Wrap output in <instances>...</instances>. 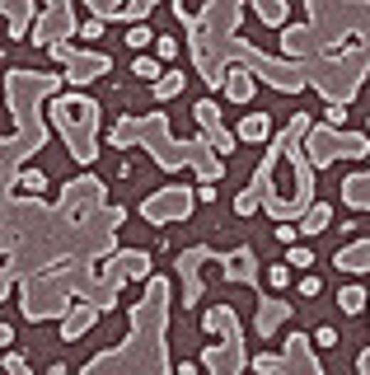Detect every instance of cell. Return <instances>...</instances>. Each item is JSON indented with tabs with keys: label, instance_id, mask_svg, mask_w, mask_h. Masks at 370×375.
I'll return each mask as SVG.
<instances>
[{
	"label": "cell",
	"instance_id": "cell-6",
	"mask_svg": "<svg viewBox=\"0 0 370 375\" xmlns=\"http://www.w3.org/2000/svg\"><path fill=\"white\" fill-rule=\"evenodd\" d=\"M291 366L319 375V356L310 352V338H305V333H291V338H286V371H291Z\"/></svg>",
	"mask_w": 370,
	"mask_h": 375
},
{
	"label": "cell",
	"instance_id": "cell-31",
	"mask_svg": "<svg viewBox=\"0 0 370 375\" xmlns=\"http://www.w3.org/2000/svg\"><path fill=\"white\" fill-rule=\"evenodd\" d=\"M47 47H52L56 61H70V57H75V47H70V43H47Z\"/></svg>",
	"mask_w": 370,
	"mask_h": 375
},
{
	"label": "cell",
	"instance_id": "cell-25",
	"mask_svg": "<svg viewBox=\"0 0 370 375\" xmlns=\"http://www.w3.org/2000/svg\"><path fill=\"white\" fill-rule=\"evenodd\" d=\"M150 10H155V0H132V5H122L117 19H141V14H150Z\"/></svg>",
	"mask_w": 370,
	"mask_h": 375
},
{
	"label": "cell",
	"instance_id": "cell-36",
	"mask_svg": "<svg viewBox=\"0 0 370 375\" xmlns=\"http://www.w3.org/2000/svg\"><path fill=\"white\" fill-rule=\"evenodd\" d=\"M356 371H366V375H370V347H366V352L356 356Z\"/></svg>",
	"mask_w": 370,
	"mask_h": 375
},
{
	"label": "cell",
	"instance_id": "cell-4",
	"mask_svg": "<svg viewBox=\"0 0 370 375\" xmlns=\"http://www.w3.org/2000/svg\"><path fill=\"white\" fill-rule=\"evenodd\" d=\"M188 206H192V197H188V188H183V193H164V197H155V202H146L141 211H146L150 221H169V216H188Z\"/></svg>",
	"mask_w": 370,
	"mask_h": 375
},
{
	"label": "cell",
	"instance_id": "cell-22",
	"mask_svg": "<svg viewBox=\"0 0 370 375\" xmlns=\"http://www.w3.org/2000/svg\"><path fill=\"white\" fill-rule=\"evenodd\" d=\"M155 38H159V33H150L146 23H136L132 33H127V47H136V52H141V47H146V43H155Z\"/></svg>",
	"mask_w": 370,
	"mask_h": 375
},
{
	"label": "cell",
	"instance_id": "cell-11",
	"mask_svg": "<svg viewBox=\"0 0 370 375\" xmlns=\"http://www.w3.org/2000/svg\"><path fill=\"white\" fill-rule=\"evenodd\" d=\"M286 315H291V310L281 305V300H258V338H268V333L277 329Z\"/></svg>",
	"mask_w": 370,
	"mask_h": 375
},
{
	"label": "cell",
	"instance_id": "cell-26",
	"mask_svg": "<svg viewBox=\"0 0 370 375\" xmlns=\"http://www.w3.org/2000/svg\"><path fill=\"white\" fill-rule=\"evenodd\" d=\"M132 75H141V80H159V66L150 57H136L132 61Z\"/></svg>",
	"mask_w": 370,
	"mask_h": 375
},
{
	"label": "cell",
	"instance_id": "cell-12",
	"mask_svg": "<svg viewBox=\"0 0 370 375\" xmlns=\"http://www.w3.org/2000/svg\"><path fill=\"white\" fill-rule=\"evenodd\" d=\"M225 94L235 103H248L253 99V75L248 70H225Z\"/></svg>",
	"mask_w": 370,
	"mask_h": 375
},
{
	"label": "cell",
	"instance_id": "cell-1",
	"mask_svg": "<svg viewBox=\"0 0 370 375\" xmlns=\"http://www.w3.org/2000/svg\"><path fill=\"white\" fill-rule=\"evenodd\" d=\"M94 113H99V108H94L90 99H70V94L52 103V117H56V127H61V137L70 141V155H75L80 164H94V155H99V150H94V137H90Z\"/></svg>",
	"mask_w": 370,
	"mask_h": 375
},
{
	"label": "cell",
	"instance_id": "cell-14",
	"mask_svg": "<svg viewBox=\"0 0 370 375\" xmlns=\"http://www.w3.org/2000/svg\"><path fill=\"white\" fill-rule=\"evenodd\" d=\"M272 132V117L268 113H248L244 122H239V141H263Z\"/></svg>",
	"mask_w": 370,
	"mask_h": 375
},
{
	"label": "cell",
	"instance_id": "cell-10",
	"mask_svg": "<svg viewBox=\"0 0 370 375\" xmlns=\"http://www.w3.org/2000/svg\"><path fill=\"white\" fill-rule=\"evenodd\" d=\"M333 263H337V268H347V273H370V239H361V244L342 249Z\"/></svg>",
	"mask_w": 370,
	"mask_h": 375
},
{
	"label": "cell",
	"instance_id": "cell-30",
	"mask_svg": "<svg viewBox=\"0 0 370 375\" xmlns=\"http://www.w3.org/2000/svg\"><path fill=\"white\" fill-rule=\"evenodd\" d=\"M314 342H319V347H337V329H333V324H324V329L314 333Z\"/></svg>",
	"mask_w": 370,
	"mask_h": 375
},
{
	"label": "cell",
	"instance_id": "cell-23",
	"mask_svg": "<svg viewBox=\"0 0 370 375\" xmlns=\"http://www.w3.org/2000/svg\"><path fill=\"white\" fill-rule=\"evenodd\" d=\"M286 282H291V268H286V263H272V268H268V286H272V291H281Z\"/></svg>",
	"mask_w": 370,
	"mask_h": 375
},
{
	"label": "cell",
	"instance_id": "cell-9",
	"mask_svg": "<svg viewBox=\"0 0 370 375\" xmlns=\"http://www.w3.org/2000/svg\"><path fill=\"white\" fill-rule=\"evenodd\" d=\"M94 315H99V300H94V305H80V310H70V315H66V324H61V338H66V342H75L80 333H85V329L94 324Z\"/></svg>",
	"mask_w": 370,
	"mask_h": 375
},
{
	"label": "cell",
	"instance_id": "cell-27",
	"mask_svg": "<svg viewBox=\"0 0 370 375\" xmlns=\"http://www.w3.org/2000/svg\"><path fill=\"white\" fill-rule=\"evenodd\" d=\"M155 57H159V61L179 57V43H174V38H155Z\"/></svg>",
	"mask_w": 370,
	"mask_h": 375
},
{
	"label": "cell",
	"instance_id": "cell-29",
	"mask_svg": "<svg viewBox=\"0 0 370 375\" xmlns=\"http://www.w3.org/2000/svg\"><path fill=\"white\" fill-rule=\"evenodd\" d=\"M10 14H14V23H10V33L19 38V33H23V0H10Z\"/></svg>",
	"mask_w": 370,
	"mask_h": 375
},
{
	"label": "cell",
	"instance_id": "cell-33",
	"mask_svg": "<svg viewBox=\"0 0 370 375\" xmlns=\"http://www.w3.org/2000/svg\"><path fill=\"white\" fill-rule=\"evenodd\" d=\"M319 291H324V282H319V277H305V282H300V296H319Z\"/></svg>",
	"mask_w": 370,
	"mask_h": 375
},
{
	"label": "cell",
	"instance_id": "cell-16",
	"mask_svg": "<svg viewBox=\"0 0 370 375\" xmlns=\"http://www.w3.org/2000/svg\"><path fill=\"white\" fill-rule=\"evenodd\" d=\"M253 10H258V19L272 23V28L286 23V0H253Z\"/></svg>",
	"mask_w": 370,
	"mask_h": 375
},
{
	"label": "cell",
	"instance_id": "cell-13",
	"mask_svg": "<svg viewBox=\"0 0 370 375\" xmlns=\"http://www.w3.org/2000/svg\"><path fill=\"white\" fill-rule=\"evenodd\" d=\"M342 197H347L352 206H370V174H352V179L342 183Z\"/></svg>",
	"mask_w": 370,
	"mask_h": 375
},
{
	"label": "cell",
	"instance_id": "cell-34",
	"mask_svg": "<svg viewBox=\"0 0 370 375\" xmlns=\"http://www.w3.org/2000/svg\"><path fill=\"white\" fill-rule=\"evenodd\" d=\"M295 230L300 226H277V244H295Z\"/></svg>",
	"mask_w": 370,
	"mask_h": 375
},
{
	"label": "cell",
	"instance_id": "cell-19",
	"mask_svg": "<svg viewBox=\"0 0 370 375\" xmlns=\"http://www.w3.org/2000/svg\"><path fill=\"white\" fill-rule=\"evenodd\" d=\"M179 90H183V70H169V75L155 80V99H174Z\"/></svg>",
	"mask_w": 370,
	"mask_h": 375
},
{
	"label": "cell",
	"instance_id": "cell-24",
	"mask_svg": "<svg viewBox=\"0 0 370 375\" xmlns=\"http://www.w3.org/2000/svg\"><path fill=\"white\" fill-rule=\"evenodd\" d=\"M253 371H272V375H277V371H286V356H268V352H258V356H253Z\"/></svg>",
	"mask_w": 370,
	"mask_h": 375
},
{
	"label": "cell",
	"instance_id": "cell-21",
	"mask_svg": "<svg viewBox=\"0 0 370 375\" xmlns=\"http://www.w3.org/2000/svg\"><path fill=\"white\" fill-rule=\"evenodd\" d=\"M19 188H28V193H43V188H47V174H43V169H23V174H19Z\"/></svg>",
	"mask_w": 370,
	"mask_h": 375
},
{
	"label": "cell",
	"instance_id": "cell-5",
	"mask_svg": "<svg viewBox=\"0 0 370 375\" xmlns=\"http://www.w3.org/2000/svg\"><path fill=\"white\" fill-rule=\"evenodd\" d=\"M221 277H225V282H258L253 249H239V253H230V258H221Z\"/></svg>",
	"mask_w": 370,
	"mask_h": 375
},
{
	"label": "cell",
	"instance_id": "cell-8",
	"mask_svg": "<svg viewBox=\"0 0 370 375\" xmlns=\"http://www.w3.org/2000/svg\"><path fill=\"white\" fill-rule=\"evenodd\" d=\"M103 70H108V57H80V52H75V57H70V85H90V80L94 75H103Z\"/></svg>",
	"mask_w": 370,
	"mask_h": 375
},
{
	"label": "cell",
	"instance_id": "cell-2",
	"mask_svg": "<svg viewBox=\"0 0 370 375\" xmlns=\"http://www.w3.org/2000/svg\"><path fill=\"white\" fill-rule=\"evenodd\" d=\"M342 155H352V159L370 155V141L333 132V127H314V132H310V164H314V169H324V164H333V159H342Z\"/></svg>",
	"mask_w": 370,
	"mask_h": 375
},
{
	"label": "cell",
	"instance_id": "cell-28",
	"mask_svg": "<svg viewBox=\"0 0 370 375\" xmlns=\"http://www.w3.org/2000/svg\"><path fill=\"white\" fill-rule=\"evenodd\" d=\"M286 263H295V268H310V263H314V253H310V249H295V244H291Z\"/></svg>",
	"mask_w": 370,
	"mask_h": 375
},
{
	"label": "cell",
	"instance_id": "cell-7",
	"mask_svg": "<svg viewBox=\"0 0 370 375\" xmlns=\"http://www.w3.org/2000/svg\"><path fill=\"white\" fill-rule=\"evenodd\" d=\"M211 258H216L211 249H188V253L179 258V273L188 277V300H183V310H188L192 300H197V268H202V263H211Z\"/></svg>",
	"mask_w": 370,
	"mask_h": 375
},
{
	"label": "cell",
	"instance_id": "cell-3",
	"mask_svg": "<svg viewBox=\"0 0 370 375\" xmlns=\"http://www.w3.org/2000/svg\"><path fill=\"white\" fill-rule=\"evenodd\" d=\"M197 122L206 127V146L211 150H221V155H230L235 150V137L221 127V117H216V103H197Z\"/></svg>",
	"mask_w": 370,
	"mask_h": 375
},
{
	"label": "cell",
	"instance_id": "cell-20",
	"mask_svg": "<svg viewBox=\"0 0 370 375\" xmlns=\"http://www.w3.org/2000/svg\"><path fill=\"white\" fill-rule=\"evenodd\" d=\"M150 273V253H122V277H146Z\"/></svg>",
	"mask_w": 370,
	"mask_h": 375
},
{
	"label": "cell",
	"instance_id": "cell-15",
	"mask_svg": "<svg viewBox=\"0 0 370 375\" xmlns=\"http://www.w3.org/2000/svg\"><path fill=\"white\" fill-rule=\"evenodd\" d=\"M328 226H333V206H324V202L310 206V211H305V221H300L305 235H319V230H328Z\"/></svg>",
	"mask_w": 370,
	"mask_h": 375
},
{
	"label": "cell",
	"instance_id": "cell-32",
	"mask_svg": "<svg viewBox=\"0 0 370 375\" xmlns=\"http://www.w3.org/2000/svg\"><path fill=\"white\" fill-rule=\"evenodd\" d=\"M5 371H14V375H23V371H28V366H23V356H14V352H10V347H5Z\"/></svg>",
	"mask_w": 370,
	"mask_h": 375
},
{
	"label": "cell",
	"instance_id": "cell-35",
	"mask_svg": "<svg viewBox=\"0 0 370 375\" xmlns=\"http://www.w3.org/2000/svg\"><path fill=\"white\" fill-rule=\"evenodd\" d=\"M85 38H103V19H90V23H85Z\"/></svg>",
	"mask_w": 370,
	"mask_h": 375
},
{
	"label": "cell",
	"instance_id": "cell-17",
	"mask_svg": "<svg viewBox=\"0 0 370 375\" xmlns=\"http://www.w3.org/2000/svg\"><path fill=\"white\" fill-rule=\"evenodd\" d=\"M366 291H361V286H347V291H337V305H342V315H361V310H366Z\"/></svg>",
	"mask_w": 370,
	"mask_h": 375
},
{
	"label": "cell",
	"instance_id": "cell-18",
	"mask_svg": "<svg viewBox=\"0 0 370 375\" xmlns=\"http://www.w3.org/2000/svg\"><path fill=\"white\" fill-rule=\"evenodd\" d=\"M258 206H263V188H258V183H253V188H244V193L235 197V211H239V216H253Z\"/></svg>",
	"mask_w": 370,
	"mask_h": 375
}]
</instances>
